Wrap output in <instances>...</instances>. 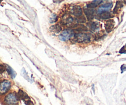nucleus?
Listing matches in <instances>:
<instances>
[{"mask_svg": "<svg viewBox=\"0 0 126 105\" xmlns=\"http://www.w3.org/2000/svg\"><path fill=\"white\" fill-rule=\"evenodd\" d=\"M50 29L52 30L53 32L55 33H60L61 32V27L59 25H53L52 27H50Z\"/></svg>", "mask_w": 126, "mask_h": 105, "instance_id": "obj_14", "label": "nucleus"}, {"mask_svg": "<svg viewBox=\"0 0 126 105\" xmlns=\"http://www.w3.org/2000/svg\"><path fill=\"white\" fill-rule=\"evenodd\" d=\"M11 84L9 80H4L0 84V94L6 93L11 88Z\"/></svg>", "mask_w": 126, "mask_h": 105, "instance_id": "obj_4", "label": "nucleus"}, {"mask_svg": "<svg viewBox=\"0 0 126 105\" xmlns=\"http://www.w3.org/2000/svg\"><path fill=\"white\" fill-rule=\"evenodd\" d=\"M6 69H7V72H8L9 74V75L12 77V78H14L16 76V73L15 72L14 70H13V69H12L11 67L9 66V65H6Z\"/></svg>", "mask_w": 126, "mask_h": 105, "instance_id": "obj_12", "label": "nucleus"}, {"mask_svg": "<svg viewBox=\"0 0 126 105\" xmlns=\"http://www.w3.org/2000/svg\"><path fill=\"white\" fill-rule=\"evenodd\" d=\"M114 22L113 20H109V21H108L106 22L105 29L106 31L107 32V33H110V32H111L113 27H114Z\"/></svg>", "mask_w": 126, "mask_h": 105, "instance_id": "obj_7", "label": "nucleus"}, {"mask_svg": "<svg viewBox=\"0 0 126 105\" xmlns=\"http://www.w3.org/2000/svg\"><path fill=\"white\" fill-rule=\"evenodd\" d=\"M112 7H113V3H111V2L106 3L105 4L102 5V6H100V7L98 8L97 12H98V14H102V12H107V11H108Z\"/></svg>", "mask_w": 126, "mask_h": 105, "instance_id": "obj_5", "label": "nucleus"}, {"mask_svg": "<svg viewBox=\"0 0 126 105\" xmlns=\"http://www.w3.org/2000/svg\"><path fill=\"white\" fill-rule=\"evenodd\" d=\"M17 95L18 100H19V99H22V100H25V101H26V100L28 101V100L29 99V97H28V95H27V93L21 90H20L19 91H18V94H17Z\"/></svg>", "mask_w": 126, "mask_h": 105, "instance_id": "obj_9", "label": "nucleus"}, {"mask_svg": "<svg viewBox=\"0 0 126 105\" xmlns=\"http://www.w3.org/2000/svg\"><path fill=\"white\" fill-rule=\"evenodd\" d=\"M99 17L100 18L102 19H108L111 18L112 17V15L109 12H104L100 14L99 15Z\"/></svg>", "mask_w": 126, "mask_h": 105, "instance_id": "obj_11", "label": "nucleus"}, {"mask_svg": "<svg viewBox=\"0 0 126 105\" xmlns=\"http://www.w3.org/2000/svg\"><path fill=\"white\" fill-rule=\"evenodd\" d=\"M125 70H126V64H123V65L121 66L122 73H123L124 71H125Z\"/></svg>", "mask_w": 126, "mask_h": 105, "instance_id": "obj_18", "label": "nucleus"}, {"mask_svg": "<svg viewBox=\"0 0 126 105\" xmlns=\"http://www.w3.org/2000/svg\"><path fill=\"white\" fill-rule=\"evenodd\" d=\"M71 12L74 16L76 17H80L82 14V9L79 6H74L71 9Z\"/></svg>", "mask_w": 126, "mask_h": 105, "instance_id": "obj_6", "label": "nucleus"}, {"mask_svg": "<svg viewBox=\"0 0 126 105\" xmlns=\"http://www.w3.org/2000/svg\"><path fill=\"white\" fill-rule=\"evenodd\" d=\"M5 67L2 65L0 64V73H2L4 71Z\"/></svg>", "mask_w": 126, "mask_h": 105, "instance_id": "obj_17", "label": "nucleus"}, {"mask_svg": "<svg viewBox=\"0 0 126 105\" xmlns=\"http://www.w3.org/2000/svg\"><path fill=\"white\" fill-rule=\"evenodd\" d=\"M75 37L76 38V40L78 42H80V43H82V42H84V43L89 42L91 38L89 34L84 33H77L76 35H75Z\"/></svg>", "mask_w": 126, "mask_h": 105, "instance_id": "obj_3", "label": "nucleus"}, {"mask_svg": "<svg viewBox=\"0 0 126 105\" xmlns=\"http://www.w3.org/2000/svg\"><path fill=\"white\" fill-rule=\"evenodd\" d=\"M18 99L16 93H11L8 94L4 99V101L7 105H16L17 103Z\"/></svg>", "mask_w": 126, "mask_h": 105, "instance_id": "obj_2", "label": "nucleus"}, {"mask_svg": "<svg viewBox=\"0 0 126 105\" xmlns=\"http://www.w3.org/2000/svg\"><path fill=\"white\" fill-rule=\"evenodd\" d=\"M63 23L65 25H70L71 23H73V17H70V16L66 15V16H63Z\"/></svg>", "mask_w": 126, "mask_h": 105, "instance_id": "obj_10", "label": "nucleus"}, {"mask_svg": "<svg viewBox=\"0 0 126 105\" xmlns=\"http://www.w3.org/2000/svg\"><path fill=\"white\" fill-rule=\"evenodd\" d=\"M1 2V1H0V2Z\"/></svg>", "mask_w": 126, "mask_h": 105, "instance_id": "obj_21", "label": "nucleus"}, {"mask_svg": "<svg viewBox=\"0 0 126 105\" xmlns=\"http://www.w3.org/2000/svg\"><path fill=\"white\" fill-rule=\"evenodd\" d=\"M75 35V33L73 30L66 29L61 32L60 36H59V38L60 40L63 41V42H66V41L73 38Z\"/></svg>", "mask_w": 126, "mask_h": 105, "instance_id": "obj_1", "label": "nucleus"}, {"mask_svg": "<svg viewBox=\"0 0 126 105\" xmlns=\"http://www.w3.org/2000/svg\"><path fill=\"white\" fill-rule=\"evenodd\" d=\"M26 104H27V105H34L33 103H32L31 101H30V100H28V101L26 102Z\"/></svg>", "mask_w": 126, "mask_h": 105, "instance_id": "obj_19", "label": "nucleus"}, {"mask_svg": "<svg viewBox=\"0 0 126 105\" xmlns=\"http://www.w3.org/2000/svg\"><path fill=\"white\" fill-rule=\"evenodd\" d=\"M54 2H62V1H54Z\"/></svg>", "mask_w": 126, "mask_h": 105, "instance_id": "obj_20", "label": "nucleus"}, {"mask_svg": "<svg viewBox=\"0 0 126 105\" xmlns=\"http://www.w3.org/2000/svg\"><path fill=\"white\" fill-rule=\"evenodd\" d=\"M84 12L85 14H86V16H87L88 19L91 20L94 18V12H95V10L94 9H91V8L84 9Z\"/></svg>", "mask_w": 126, "mask_h": 105, "instance_id": "obj_8", "label": "nucleus"}, {"mask_svg": "<svg viewBox=\"0 0 126 105\" xmlns=\"http://www.w3.org/2000/svg\"><path fill=\"white\" fill-rule=\"evenodd\" d=\"M100 24L98 22H92V24L91 25V28L92 31H95L99 27Z\"/></svg>", "mask_w": 126, "mask_h": 105, "instance_id": "obj_15", "label": "nucleus"}, {"mask_svg": "<svg viewBox=\"0 0 126 105\" xmlns=\"http://www.w3.org/2000/svg\"><path fill=\"white\" fill-rule=\"evenodd\" d=\"M123 3H122L121 1H118L116 3V7L115 8H114V11H113V12H114V14H117L118 12H119V10L121 9L123 7Z\"/></svg>", "mask_w": 126, "mask_h": 105, "instance_id": "obj_13", "label": "nucleus"}, {"mask_svg": "<svg viewBox=\"0 0 126 105\" xmlns=\"http://www.w3.org/2000/svg\"><path fill=\"white\" fill-rule=\"evenodd\" d=\"M57 20V17L56 15L53 14L50 18V22H51V23H54V22H56Z\"/></svg>", "mask_w": 126, "mask_h": 105, "instance_id": "obj_16", "label": "nucleus"}]
</instances>
